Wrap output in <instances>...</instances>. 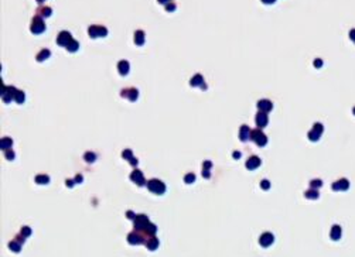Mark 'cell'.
Here are the masks:
<instances>
[{
	"mask_svg": "<svg viewBox=\"0 0 355 257\" xmlns=\"http://www.w3.org/2000/svg\"><path fill=\"white\" fill-rule=\"evenodd\" d=\"M147 188H149L151 192L159 194V195L164 194V191H166V185H164L161 181H159V180H150L149 182H147Z\"/></svg>",
	"mask_w": 355,
	"mask_h": 257,
	"instance_id": "1",
	"label": "cell"
},
{
	"mask_svg": "<svg viewBox=\"0 0 355 257\" xmlns=\"http://www.w3.org/2000/svg\"><path fill=\"white\" fill-rule=\"evenodd\" d=\"M45 30V24L43 23L40 16H36L31 21V33L34 34H41Z\"/></svg>",
	"mask_w": 355,
	"mask_h": 257,
	"instance_id": "2",
	"label": "cell"
},
{
	"mask_svg": "<svg viewBox=\"0 0 355 257\" xmlns=\"http://www.w3.org/2000/svg\"><path fill=\"white\" fill-rule=\"evenodd\" d=\"M88 33H89V36L92 38H96V37H105L108 34V30L105 27H102V25H91Z\"/></svg>",
	"mask_w": 355,
	"mask_h": 257,
	"instance_id": "3",
	"label": "cell"
},
{
	"mask_svg": "<svg viewBox=\"0 0 355 257\" xmlns=\"http://www.w3.org/2000/svg\"><path fill=\"white\" fill-rule=\"evenodd\" d=\"M250 136H252V140H255V143H256L257 146H265L266 141H267L266 136L263 134L259 129H257V130H253L252 133H250Z\"/></svg>",
	"mask_w": 355,
	"mask_h": 257,
	"instance_id": "4",
	"label": "cell"
},
{
	"mask_svg": "<svg viewBox=\"0 0 355 257\" xmlns=\"http://www.w3.org/2000/svg\"><path fill=\"white\" fill-rule=\"evenodd\" d=\"M71 40H72L71 33H68V31H61L60 36H58V38H57V42L60 45H62V47H67V45L71 42Z\"/></svg>",
	"mask_w": 355,
	"mask_h": 257,
	"instance_id": "5",
	"label": "cell"
},
{
	"mask_svg": "<svg viewBox=\"0 0 355 257\" xmlns=\"http://www.w3.org/2000/svg\"><path fill=\"white\" fill-rule=\"evenodd\" d=\"M149 225V218L144 216V215H139V216L135 218V226L136 229H144Z\"/></svg>",
	"mask_w": 355,
	"mask_h": 257,
	"instance_id": "6",
	"label": "cell"
},
{
	"mask_svg": "<svg viewBox=\"0 0 355 257\" xmlns=\"http://www.w3.org/2000/svg\"><path fill=\"white\" fill-rule=\"evenodd\" d=\"M16 92L17 90L14 89V88H4L3 89V93H2V98H3V100L6 103L10 102L14 96H16Z\"/></svg>",
	"mask_w": 355,
	"mask_h": 257,
	"instance_id": "7",
	"label": "cell"
},
{
	"mask_svg": "<svg viewBox=\"0 0 355 257\" xmlns=\"http://www.w3.org/2000/svg\"><path fill=\"white\" fill-rule=\"evenodd\" d=\"M130 180L133 181V182H136L137 185H140V187H142L143 184H144V177H143V172L139 171V170H136V171L132 172Z\"/></svg>",
	"mask_w": 355,
	"mask_h": 257,
	"instance_id": "8",
	"label": "cell"
},
{
	"mask_svg": "<svg viewBox=\"0 0 355 257\" xmlns=\"http://www.w3.org/2000/svg\"><path fill=\"white\" fill-rule=\"evenodd\" d=\"M137 95H139V92H137L136 89H133V88H132V89L122 90V96H123V98H129V100H132V102L137 99Z\"/></svg>",
	"mask_w": 355,
	"mask_h": 257,
	"instance_id": "9",
	"label": "cell"
},
{
	"mask_svg": "<svg viewBox=\"0 0 355 257\" xmlns=\"http://www.w3.org/2000/svg\"><path fill=\"white\" fill-rule=\"evenodd\" d=\"M273 235H270V233H265V235H262L260 237V245L262 246H265V247H267V246H270L272 243H273Z\"/></svg>",
	"mask_w": 355,
	"mask_h": 257,
	"instance_id": "10",
	"label": "cell"
},
{
	"mask_svg": "<svg viewBox=\"0 0 355 257\" xmlns=\"http://www.w3.org/2000/svg\"><path fill=\"white\" fill-rule=\"evenodd\" d=\"M260 165V158H257V157H250V158L248 160V163H246V168H249V170H255V168H257Z\"/></svg>",
	"mask_w": 355,
	"mask_h": 257,
	"instance_id": "11",
	"label": "cell"
},
{
	"mask_svg": "<svg viewBox=\"0 0 355 257\" xmlns=\"http://www.w3.org/2000/svg\"><path fill=\"white\" fill-rule=\"evenodd\" d=\"M256 124L259 127H265L266 124H267V116H266L263 112L257 113V116H256Z\"/></svg>",
	"mask_w": 355,
	"mask_h": 257,
	"instance_id": "12",
	"label": "cell"
},
{
	"mask_svg": "<svg viewBox=\"0 0 355 257\" xmlns=\"http://www.w3.org/2000/svg\"><path fill=\"white\" fill-rule=\"evenodd\" d=\"M118 69H119V72H120V75H126V73L129 72V62L125 61V59L120 61L118 65Z\"/></svg>",
	"mask_w": 355,
	"mask_h": 257,
	"instance_id": "13",
	"label": "cell"
},
{
	"mask_svg": "<svg viewBox=\"0 0 355 257\" xmlns=\"http://www.w3.org/2000/svg\"><path fill=\"white\" fill-rule=\"evenodd\" d=\"M51 13H53V10L50 7H40L38 10H37V16H40V17H50L51 16Z\"/></svg>",
	"mask_w": 355,
	"mask_h": 257,
	"instance_id": "14",
	"label": "cell"
},
{
	"mask_svg": "<svg viewBox=\"0 0 355 257\" xmlns=\"http://www.w3.org/2000/svg\"><path fill=\"white\" fill-rule=\"evenodd\" d=\"M127 240H129L130 245H139V243H142V237H140L139 235H136V232H133V233L129 235Z\"/></svg>",
	"mask_w": 355,
	"mask_h": 257,
	"instance_id": "15",
	"label": "cell"
},
{
	"mask_svg": "<svg viewBox=\"0 0 355 257\" xmlns=\"http://www.w3.org/2000/svg\"><path fill=\"white\" fill-rule=\"evenodd\" d=\"M321 130H322V127H321V124H315L314 126V131H311L310 134V139L314 141V140H317L319 139V136H320V133H321Z\"/></svg>",
	"mask_w": 355,
	"mask_h": 257,
	"instance_id": "16",
	"label": "cell"
},
{
	"mask_svg": "<svg viewBox=\"0 0 355 257\" xmlns=\"http://www.w3.org/2000/svg\"><path fill=\"white\" fill-rule=\"evenodd\" d=\"M51 55V52H50V49H47V48H44V49H41V52L37 55V61L38 62H43L44 59H47V58Z\"/></svg>",
	"mask_w": 355,
	"mask_h": 257,
	"instance_id": "17",
	"label": "cell"
},
{
	"mask_svg": "<svg viewBox=\"0 0 355 257\" xmlns=\"http://www.w3.org/2000/svg\"><path fill=\"white\" fill-rule=\"evenodd\" d=\"M249 134H250V130H249V127L248 126H242L241 127V133H239V137H241L242 141H246V139L249 137Z\"/></svg>",
	"mask_w": 355,
	"mask_h": 257,
	"instance_id": "18",
	"label": "cell"
},
{
	"mask_svg": "<svg viewBox=\"0 0 355 257\" xmlns=\"http://www.w3.org/2000/svg\"><path fill=\"white\" fill-rule=\"evenodd\" d=\"M257 106H259L260 110H263V112H269V110L272 109V103H270L269 100H260V102L257 103Z\"/></svg>",
	"mask_w": 355,
	"mask_h": 257,
	"instance_id": "19",
	"label": "cell"
},
{
	"mask_svg": "<svg viewBox=\"0 0 355 257\" xmlns=\"http://www.w3.org/2000/svg\"><path fill=\"white\" fill-rule=\"evenodd\" d=\"M135 42L137 45H143V44H144V33H143V31H136V34H135Z\"/></svg>",
	"mask_w": 355,
	"mask_h": 257,
	"instance_id": "20",
	"label": "cell"
},
{
	"mask_svg": "<svg viewBox=\"0 0 355 257\" xmlns=\"http://www.w3.org/2000/svg\"><path fill=\"white\" fill-rule=\"evenodd\" d=\"M201 83H204V79H202V76H201L200 73L195 75L191 79V86H201Z\"/></svg>",
	"mask_w": 355,
	"mask_h": 257,
	"instance_id": "21",
	"label": "cell"
},
{
	"mask_svg": "<svg viewBox=\"0 0 355 257\" xmlns=\"http://www.w3.org/2000/svg\"><path fill=\"white\" fill-rule=\"evenodd\" d=\"M13 144V140L12 139H9V137H4L3 140H2V144H0V147L3 148V150H9V147H12Z\"/></svg>",
	"mask_w": 355,
	"mask_h": 257,
	"instance_id": "22",
	"label": "cell"
},
{
	"mask_svg": "<svg viewBox=\"0 0 355 257\" xmlns=\"http://www.w3.org/2000/svg\"><path fill=\"white\" fill-rule=\"evenodd\" d=\"M78 48H79V44H78L75 40H71V42L67 45V49H68L70 52H75Z\"/></svg>",
	"mask_w": 355,
	"mask_h": 257,
	"instance_id": "23",
	"label": "cell"
},
{
	"mask_svg": "<svg viewBox=\"0 0 355 257\" xmlns=\"http://www.w3.org/2000/svg\"><path fill=\"white\" fill-rule=\"evenodd\" d=\"M339 236H341V229H339V226H334L331 230V237L337 240V239H339Z\"/></svg>",
	"mask_w": 355,
	"mask_h": 257,
	"instance_id": "24",
	"label": "cell"
},
{
	"mask_svg": "<svg viewBox=\"0 0 355 257\" xmlns=\"http://www.w3.org/2000/svg\"><path fill=\"white\" fill-rule=\"evenodd\" d=\"M36 182L37 184H48L50 182V177L48 175H37L36 177Z\"/></svg>",
	"mask_w": 355,
	"mask_h": 257,
	"instance_id": "25",
	"label": "cell"
},
{
	"mask_svg": "<svg viewBox=\"0 0 355 257\" xmlns=\"http://www.w3.org/2000/svg\"><path fill=\"white\" fill-rule=\"evenodd\" d=\"M20 245H21L20 242H17V240H13L12 243L9 245V247H10V249L13 250V252H16V253H19V252H20Z\"/></svg>",
	"mask_w": 355,
	"mask_h": 257,
	"instance_id": "26",
	"label": "cell"
},
{
	"mask_svg": "<svg viewBox=\"0 0 355 257\" xmlns=\"http://www.w3.org/2000/svg\"><path fill=\"white\" fill-rule=\"evenodd\" d=\"M333 188H334V189H341V188H343V189H347V188H348V182H347V181H339V182H335Z\"/></svg>",
	"mask_w": 355,
	"mask_h": 257,
	"instance_id": "27",
	"label": "cell"
},
{
	"mask_svg": "<svg viewBox=\"0 0 355 257\" xmlns=\"http://www.w3.org/2000/svg\"><path fill=\"white\" fill-rule=\"evenodd\" d=\"M146 246H147V247H149L150 250H154L156 247L159 246V240H157V239H151V240H149V242L146 243Z\"/></svg>",
	"mask_w": 355,
	"mask_h": 257,
	"instance_id": "28",
	"label": "cell"
},
{
	"mask_svg": "<svg viewBox=\"0 0 355 257\" xmlns=\"http://www.w3.org/2000/svg\"><path fill=\"white\" fill-rule=\"evenodd\" d=\"M14 99H16L17 103H23V102H24V92H20V90H17Z\"/></svg>",
	"mask_w": 355,
	"mask_h": 257,
	"instance_id": "29",
	"label": "cell"
},
{
	"mask_svg": "<svg viewBox=\"0 0 355 257\" xmlns=\"http://www.w3.org/2000/svg\"><path fill=\"white\" fill-rule=\"evenodd\" d=\"M85 160L88 161V163H94L95 160H96V155L94 154V153H91V151H88L85 154Z\"/></svg>",
	"mask_w": 355,
	"mask_h": 257,
	"instance_id": "30",
	"label": "cell"
},
{
	"mask_svg": "<svg viewBox=\"0 0 355 257\" xmlns=\"http://www.w3.org/2000/svg\"><path fill=\"white\" fill-rule=\"evenodd\" d=\"M184 181H185L187 184L194 182V181H195V175H194V174H187V175H185V178H184Z\"/></svg>",
	"mask_w": 355,
	"mask_h": 257,
	"instance_id": "31",
	"label": "cell"
},
{
	"mask_svg": "<svg viewBox=\"0 0 355 257\" xmlns=\"http://www.w3.org/2000/svg\"><path fill=\"white\" fill-rule=\"evenodd\" d=\"M4 155H6V158H7V160H13V158H14V153H13L12 150H4Z\"/></svg>",
	"mask_w": 355,
	"mask_h": 257,
	"instance_id": "32",
	"label": "cell"
},
{
	"mask_svg": "<svg viewBox=\"0 0 355 257\" xmlns=\"http://www.w3.org/2000/svg\"><path fill=\"white\" fill-rule=\"evenodd\" d=\"M122 157L123 158H126V160L133 158V157H132V150H125L123 151V154H122Z\"/></svg>",
	"mask_w": 355,
	"mask_h": 257,
	"instance_id": "33",
	"label": "cell"
},
{
	"mask_svg": "<svg viewBox=\"0 0 355 257\" xmlns=\"http://www.w3.org/2000/svg\"><path fill=\"white\" fill-rule=\"evenodd\" d=\"M166 10H167V12H174V10H176V4L174 3H167L166 4Z\"/></svg>",
	"mask_w": 355,
	"mask_h": 257,
	"instance_id": "34",
	"label": "cell"
},
{
	"mask_svg": "<svg viewBox=\"0 0 355 257\" xmlns=\"http://www.w3.org/2000/svg\"><path fill=\"white\" fill-rule=\"evenodd\" d=\"M21 235H24V236H30V235H31V229L27 228V226H26V228H23V229H21Z\"/></svg>",
	"mask_w": 355,
	"mask_h": 257,
	"instance_id": "35",
	"label": "cell"
},
{
	"mask_svg": "<svg viewBox=\"0 0 355 257\" xmlns=\"http://www.w3.org/2000/svg\"><path fill=\"white\" fill-rule=\"evenodd\" d=\"M306 196H307V198H311V199H314V198H317V196H319V194H317L315 191H310V192H307V194H306Z\"/></svg>",
	"mask_w": 355,
	"mask_h": 257,
	"instance_id": "36",
	"label": "cell"
},
{
	"mask_svg": "<svg viewBox=\"0 0 355 257\" xmlns=\"http://www.w3.org/2000/svg\"><path fill=\"white\" fill-rule=\"evenodd\" d=\"M212 167V164H211V161H205L204 164H202V168L204 170H209V168Z\"/></svg>",
	"mask_w": 355,
	"mask_h": 257,
	"instance_id": "37",
	"label": "cell"
},
{
	"mask_svg": "<svg viewBox=\"0 0 355 257\" xmlns=\"http://www.w3.org/2000/svg\"><path fill=\"white\" fill-rule=\"evenodd\" d=\"M311 185H313L314 188L315 187L319 188V187H321V181H313V182H311Z\"/></svg>",
	"mask_w": 355,
	"mask_h": 257,
	"instance_id": "38",
	"label": "cell"
},
{
	"mask_svg": "<svg viewBox=\"0 0 355 257\" xmlns=\"http://www.w3.org/2000/svg\"><path fill=\"white\" fill-rule=\"evenodd\" d=\"M262 188H263V189H267V188H269V182H267V181H262Z\"/></svg>",
	"mask_w": 355,
	"mask_h": 257,
	"instance_id": "39",
	"label": "cell"
},
{
	"mask_svg": "<svg viewBox=\"0 0 355 257\" xmlns=\"http://www.w3.org/2000/svg\"><path fill=\"white\" fill-rule=\"evenodd\" d=\"M130 164L133 167H136V165H137V158H130Z\"/></svg>",
	"mask_w": 355,
	"mask_h": 257,
	"instance_id": "40",
	"label": "cell"
},
{
	"mask_svg": "<svg viewBox=\"0 0 355 257\" xmlns=\"http://www.w3.org/2000/svg\"><path fill=\"white\" fill-rule=\"evenodd\" d=\"M202 175H204L205 178H209V177H211V175H209V171H208V170H204V172H202Z\"/></svg>",
	"mask_w": 355,
	"mask_h": 257,
	"instance_id": "41",
	"label": "cell"
},
{
	"mask_svg": "<svg viewBox=\"0 0 355 257\" xmlns=\"http://www.w3.org/2000/svg\"><path fill=\"white\" fill-rule=\"evenodd\" d=\"M315 66H321V59H315Z\"/></svg>",
	"mask_w": 355,
	"mask_h": 257,
	"instance_id": "42",
	"label": "cell"
},
{
	"mask_svg": "<svg viewBox=\"0 0 355 257\" xmlns=\"http://www.w3.org/2000/svg\"><path fill=\"white\" fill-rule=\"evenodd\" d=\"M233 158H241V153H233Z\"/></svg>",
	"mask_w": 355,
	"mask_h": 257,
	"instance_id": "43",
	"label": "cell"
},
{
	"mask_svg": "<svg viewBox=\"0 0 355 257\" xmlns=\"http://www.w3.org/2000/svg\"><path fill=\"white\" fill-rule=\"evenodd\" d=\"M75 182H82V177H81V175H78L77 178H75Z\"/></svg>",
	"mask_w": 355,
	"mask_h": 257,
	"instance_id": "44",
	"label": "cell"
},
{
	"mask_svg": "<svg viewBox=\"0 0 355 257\" xmlns=\"http://www.w3.org/2000/svg\"><path fill=\"white\" fill-rule=\"evenodd\" d=\"M67 185L68 187H74V181H67Z\"/></svg>",
	"mask_w": 355,
	"mask_h": 257,
	"instance_id": "45",
	"label": "cell"
},
{
	"mask_svg": "<svg viewBox=\"0 0 355 257\" xmlns=\"http://www.w3.org/2000/svg\"><path fill=\"white\" fill-rule=\"evenodd\" d=\"M262 2H263V3H267V4H270V3H273L274 0H262Z\"/></svg>",
	"mask_w": 355,
	"mask_h": 257,
	"instance_id": "46",
	"label": "cell"
},
{
	"mask_svg": "<svg viewBox=\"0 0 355 257\" xmlns=\"http://www.w3.org/2000/svg\"><path fill=\"white\" fill-rule=\"evenodd\" d=\"M160 3H163V4H167V3H170V0H159Z\"/></svg>",
	"mask_w": 355,
	"mask_h": 257,
	"instance_id": "47",
	"label": "cell"
},
{
	"mask_svg": "<svg viewBox=\"0 0 355 257\" xmlns=\"http://www.w3.org/2000/svg\"><path fill=\"white\" fill-rule=\"evenodd\" d=\"M127 216H129V218H136V216H135V215H133V213H132V212H127Z\"/></svg>",
	"mask_w": 355,
	"mask_h": 257,
	"instance_id": "48",
	"label": "cell"
},
{
	"mask_svg": "<svg viewBox=\"0 0 355 257\" xmlns=\"http://www.w3.org/2000/svg\"><path fill=\"white\" fill-rule=\"evenodd\" d=\"M351 37H352V40H355V30L354 31H351Z\"/></svg>",
	"mask_w": 355,
	"mask_h": 257,
	"instance_id": "49",
	"label": "cell"
},
{
	"mask_svg": "<svg viewBox=\"0 0 355 257\" xmlns=\"http://www.w3.org/2000/svg\"><path fill=\"white\" fill-rule=\"evenodd\" d=\"M37 2H38V3H43V2H44V0H37Z\"/></svg>",
	"mask_w": 355,
	"mask_h": 257,
	"instance_id": "50",
	"label": "cell"
}]
</instances>
